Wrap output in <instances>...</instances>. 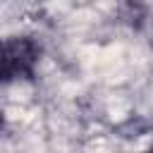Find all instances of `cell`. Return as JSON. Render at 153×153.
<instances>
[{
	"instance_id": "7a4b0ae2",
	"label": "cell",
	"mask_w": 153,
	"mask_h": 153,
	"mask_svg": "<svg viewBox=\"0 0 153 153\" xmlns=\"http://www.w3.org/2000/svg\"><path fill=\"white\" fill-rule=\"evenodd\" d=\"M2 124H5V117H2V112H0V131H2Z\"/></svg>"
},
{
	"instance_id": "3957f363",
	"label": "cell",
	"mask_w": 153,
	"mask_h": 153,
	"mask_svg": "<svg viewBox=\"0 0 153 153\" xmlns=\"http://www.w3.org/2000/svg\"><path fill=\"white\" fill-rule=\"evenodd\" d=\"M148 153H153V148H151V151H148Z\"/></svg>"
},
{
	"instance_id": "6da1fadb",
	"label": "cell",
	"mask_w": 153,
	"mask_h": 153,
	"mask_svg": "<svg viewBox=\"0 0 153 153\" xmlns=\"http://www.w3.org/2000/svg\"><path fill=\"white\" fill-rule=\"evenodd\" d=\"M43 48L33 36L17 33L0 38V86L24 81L33 76L41 62Z\"/></svg>"
}]
</instances>
